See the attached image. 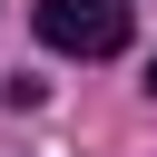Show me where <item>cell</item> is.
<instances>
[{"label": "cell", "instance_id": "obj_2", "mask_svg": "<svg viewBox=\"0 0 157 157\" xmlns=\"http://www.w3.org/2000/svg\"><path fill=\"white\" fill-rule=\"evenodd\" d=\"M147 88H157V59H147Z\"/></svg>", "mask_w": 157, "mask_h": 157}, {"label": "cell", "instance_id": "obj_1", "mask_svg": "<svg viewBox=\"0 0 157 157\" xmlns=\"http://www.w3.org/2000/svg\"><path fill=\"white\" fill-rule=\"evenodd\" d=\"M29 20L59 59H118L128 49V0H39Z\"/></svg>", "mask_w": 157, "mask_h": 157}]
</instances>
